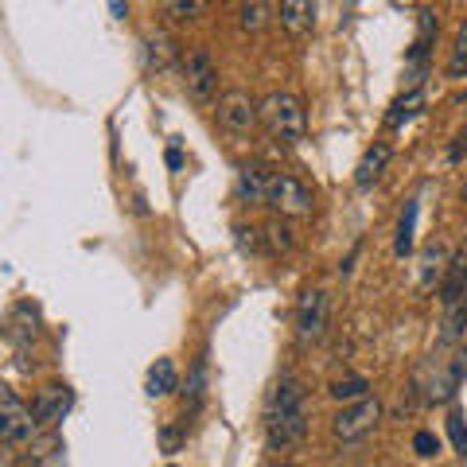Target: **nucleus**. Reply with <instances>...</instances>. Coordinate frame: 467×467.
Segmentation results:
<instances>
[{
  "mask_svg": "<svg viewBox=\"0 0 467 467\" xmlns=\"http://www.w3.org/2000/svg\"><path fill=\"white\" fill-rule=\"evenodd\" d=\"M308 436V401L296 378H281L265 398V441L269 448H288Z\"/></svg>",
  "mask_w": 467,
  "mask_h": 467,
  "instance_id": "1",
  "label": "nucleus"
},
{
  "mask_svg": "<svg viewBox=\"0 0 467 467\" xmlns=\"http://www.w3.org/2000/svg\"><path fill=\"white\" fill-rule=\"evenodd\" d=\"M261 125L269 129L273 140L288 144V149H296V144L308 137V117H304L300 98H292L285 90H273L261 98Z\"/></svg>",
  "mask_w": 467,
  "mask_h": 467,
  "instance_id": "2",
  "label": "nucleus"
},
{
  "mask_svg": "<svg viewBox=\"0 0 467 467\" xmlns=\"http://www.w3.org/2000/svg\"><path fill=\"white\" fill-rule=\"evenodd\" d=\"M36 425H39L36 413L16 398V389H0V441L24 444L36 436Z\"/></svg>",
  "mask_w": 467,
  "mask_h": 467,
  "instance_id": "3",
  "label": "nucleus"
},
{
  "mask_svg": "<svg viewBox=\"0 0 467 467\" xmlns=\"http://www.w3.org/2000/svg\"><path fill=\"white\" fill-rule=\"evenodd\" d=\"M218 125L226 129V133L234 137H242V133H250V129L261 121V101H254L245 90H230L218 98Z\"/></svg>",
  "mask_w": 467,
  "mask_h": 467,
  "instance_id": "4",
  "label": "nucleus"
},
{
  "mask_svg": "<svg viewBox=\"0 0 467 467\" xmlns=\"http://www.w3.org/2000/svg\"><path fill=\"white\" fill-rule=\"evenodd\" d=\"M324 327H327V292L308 288L296 300V339H300V347H312V343L324 339Z\"/></svg>",
  "mask_w": 467,
  "mask_h": 467,
  "instance_id": "5",
  "label": "nucleus"
},
{
  "mask_svg": "<svg viewBox=\"0 0 467 467\" xmlns=\"http://www.w3.org/2000/svg\"><path fill=\"white\" fill-rule=\"evenodd\" d=\"M382 420V405H378V398H362L355 405H347L339 417H335V436H339L343 444H355L362 441L367 432H374V425Z\"/></svg>",
  "mask_w": 467,
  "mask_h": 467,
  "instance_id": "6",
  "label": "nucleus"
},
{
  "mask_svg": "<svg viewBox=\"0 0 467 467\" xmlns=\"http://www.w3.org/2000/svg\"><path fill=\"white\" fill-rule=\"evenodd\" d=\"M183 86H187V94H192L195 101H211L214 94V86H218V70H214V58L207 47H192L183 55Z\"/></svg>",
  "mask_w": 467,
  "mask_h": 467,
  "instance_id": "7",
  "label": "nucleus"
},
{
  "mask_svg": "<svg viewBox=\"0 0 467 467\" xmlns=\"http://www.w3.org/2000/svg\"><path fill=\"white\" fill-rule=\"evenodd\" d=\"M269 207L281 211V214H308L312 211V192L304 187L296 175H281L273 171V183H269Z\"/></svg>",
  "mask_w": 467,
  "mask_h": 467,
  "instance_id": "8",
  "label": "nucleus"
},
{
  "mask_svg": "<svg viewBox=\"0 0 467 467\" xmlns=\"http://www.w3.org/2000/svg\"><path fill=\"white\" fill-rule=\"evenodd\" d=\"M70 405H75V393H70V386H63V382H51V386H43V389L36 393L32 413H36L39 425L55 429L58 420H63V417L70 413Z\"/></svg>",
  "mask_w": 467,
  "mask_h": 467,
  "instance_id": "9",
  "label": "nucleus"
},
{
  "mask_svg": "<svg viewBox=\"0 0 467 467\" xmlns=\"http://www.w3.org/2000/svg\"><path fill=\"white\" fill-rule=\"evenodd\" d=\"M441 304H444V308H456V304H467V242L460 245L456 254L448 257V265H444Z\"/></svg>",
  "mask_w": 467,
  "mask_h": 467,
  "instance_id": "10",
  "label": "nucleus"
},
{
  "mask_svg": "<svg viewBox=\"0 0 467 467\" xmlns=\"http://www.w3.org/2000/svg\"><path fill=\"white\" fill-rule=\"evenodd\" d=\"M175 58H180V43H175L168 32H152L144 36V67L152 70V75H168L175 67ZM183 63V58H180Z\"/></svg>",
  "mask_w": 467,
  "mask_h": 467,
  "instance_id": "11",
  "label": "nucleus"
},
{
  "mask_svg": "<svg viewBox=\"0 0 467 467\" xmlns=\"http://www.w3.org/2000/svg\"><path fill=\"white\" fill-rule=\"evenodd\" d=\"M386 164H389V144H370L367 152H362V160H358V168H355V183H358V192H370V187L382 180V171H386Z\"/></svg>",
  "mask_w": 467,
  "mask_h": 467,
  "instance_id": "12",
  "label": "nucleus"
},
{
  "mask_svg": "<svg viewBox=\"0 0 467 467\" xmlns=\"http://www.w3.org/2000/svg\"><path fill=\"white\" fill-rule=\"evenodd\" d=\"M269 183H273V171H265L261 164L238 168V199H245V202H265L269 199Z\"/></svg>",
  "mask_w": 467,
  "mask_h": 467,
  "instance_id": "13",
  "label": "nucleus"
},
{
  "mask_svg": "<svg viewBox=\"0 0 467 467\" xmlns=\"http://www.w3.org/2000/svg\"><path fill=\"white\" fill-rule=\"evenodd\" d=\"M425 113V90L420 86H413V90H405L398 101L389 106V113H386V125L389 129H405L413 117H420Z\"/></svg>",
  "mask_w": 467,
  "mask_h": 467,
  "instance_id": "14",
  "label": "nucleus"
},
{
  "mask_svg": "<svg viewBox=\"0 0 467 467\" xmlns=\"http://www.w3.org/2000/svg\"><path fill=\"white\" fill-rule=\"evenodd\" d=\"M463 374H467V355H456V358L448 362L444 374L432 378L429 398H432V401H451V398H456V389H460V382H463Z\"/></svg>",
  "mask_w": 467,
  "mask_h": 467,
  "instance_id": "15",
  "label": "nucleus"
},
{
  "mask_svg": "<svg viewBox=\"0 0 467 467\" xmlns=\"http://www.w3.org/2000/svg\"><path fill=\"white\" fill-rule=\"evenodd\" d=\"M417 214H420V199H405V211L398 218V238H393V254L409 257L417 242Z\"/></svg>",
  "mask_w": 467,
  "mask_h": 467,
  "instance_id": "16",
  "label": "nucleus"
},
{
  "mask_svg": "<svg viewBox=\"0 0 467 467\" xmlns=\"http://www.w3.org/2000/svg\"><path fill=\"white\" fill-rule=\"evenodd\" d=\"M171 389H175V362L156 358L149 367V378H144V393H149V398H168Z\"/></svg>",
  "mask_w": 467,
  "mask_h": 467,
  "instance_id": "17",
  "label": "nucleus"
},
{
  "mask_svg": "<svg viewBox=\"0 0 467 467\" xmlns=\"http://www.w3.org/2000/svg\"><path fill=\"white\" fill-rule=\"evenodd\" d=\"M432 39H436V12L432 8H420V32H417V43H413V51H409V63L420 67L429 58V47H432Z\"/></svg>",
  "mask_w": 467,
  "mask_h": 467,
  "instance_id": "18",
  "label": "nucleus"
},
{
  "mask_svg": "<svg viewBox=\"0 0 467 467\" xmlns=\"http://www.w3.org/2000/svg\"><path fill=\"white\" fill-rule=\"evenodd\" d=\"M281 24L292 32H308L316 24V5H304V0H285L281 5Z\"/></svg>",
  "mask_w": 467,
  "mask_h": 467,
  "instance_id": "19",
  "label": "nucleus"
},
{
  "mask_svg": "<svg viewBox=\"0 0 467 467\" xmlns=\"http://www.w3.org/2000/svg\"><path fill=\"white\" fill-rule=\"evenodd\" d=\"M441 347H456L467 331V304H456V308H444V319H441Z\"/></svg>",
  "mask_w": 467,
  "mask_h": 467,
  "instance_id": "20",
  "label": "nucleus"
},
{
  "mask_svg": "<svg viewBox=\"0 0 467 467\" xmlns=\"http://www.w3.org/2000/svg\"><path fill=\"white\" fill-rule=\"evenodd\" d=\"M370 382H367V378H343V382H335L331 386V398L335 401H350V405H355V401H362V398H370Z\"/></svg>",
  "mask_w": 467,
  "mask_h": 467,
  "instance_id": "21",
  "label": "nucleus"
},
{
  "mask_svg": "<svg viewBox=\"0 0 467 467\" xmlns=\"http://www.w3.org/2000/svg\"><path fill=\"white\" fill-rule=\"evenodd\" d=\"M202 386H207V362H195L192 378H187V389H183V405L187 409H199L202 401Z\"/></svg>",
  "mask_w": 467,
  "mask_h": 467,
  "instance_id": "22",
  "label": "nucleus"
},
{
  "mask_svg": "<svg viewBox=\"0 0 467 467\" xmlns=\"http://www.w3.org/2000/svg\"><path fill=\"white\" fill-rule=\"evenodd\" d=\"M463 75H467V20L460 24L456 47H451V58H448V78H463Z\"/></svg>",
  "mask_w": 467,
  "mask_h": 467,
  "instance_id": "23",
  "label": "nucleus"
},
{
  "mask_svg": "<svg viewBox=\"0 0 467 467\" xmlns=\"http://www.w3.org/2000/svg\"><path fill=\"white\" fill-rule=\"evenodd\" d=\"M441 261H444V250L441 245H429L425 257H420V288H432L436 285V273H441Z\"/></svg>",
  "mask_w": 467,
  "mask_h": 467,
  "instance_id": "24",
  "label": "nucleus"
},
{
  "mask_svg": "<svg viewBox=\"0 0 467 467\" xmlns=\"http://www.w3.org/2000/svg\"><path fill=\"white\" fill-rule=\"evenodd\" d=\"M164 12L175 20H195L199 12H207V5L202 0H171V5H164Z\"/></svg>",
  "mask_w": 467,
  "mask_h": 467,
  "instance_id": "25",
  "label": "nucleus"
},
{
  "mask_svg": "<svg viewBox=\"0 0 467 467\" xmlns=\"http://www.w3.org/2000/svg\"><path fill=\"white\" fill-rule=\"evenodd\" d=\"M269 20V5H242V27L245 32H261Z\"/></svg>",
  "mask_w": 467,
  "mask_h": 467,
  "instance_id": "26",
  "label": "nucleus"
},
{
  "mask_svg": "<svg viewBox=\"0 0 467 467\" xmlns=\"http://www.w3.org/2000/svg\"><path fill=\"white\" fill-rule=\"evenodd\" d=\"M234 234H238V250L242 254H261V230H254V226H234Z\"/></svg>",
  "mask_w": 467,
  "mask_h": 467,
  "instance_id": "27",
  "label": "nucleus"
},
{
  "mask_svg": "<svg viewBox=\"0 0 467 467\" xmlns=\"http://www.w3.org/2000/svg\"><path fill=\"white\" fill-rule=\"evenodd\" d=\"M448 436H451V444H456L460 456H467V429H463V417L451 409V417H448Z\"/></svg>",
  "mask_w": 467,
  "mask_h": 467,
  "instance_id": "28",
  "label": "nucleus"
},
{
  "mask_svg": "<svg viewBox=\"0 0 467 467\" xmlns=\"http://www.w3.org/2000/svg\"><path fill=\"white\" fill-rule=\"evenodd\" d=\"M265 238H269V250L276 254V250H292V238H288V226H281V223H269L265 226Z\"/></svg>",
  "mask_w": 467,
  "mask_h": 467,
  "instance_id": "29",
  "label": "nucleus"
},
{
  "mask_svg": "<svg viewBox=\"0 0 467 467\" xmlns=\"http://www.w3.org/2000/svg\"><path fill=\"white\" fill-rule=\"evenodd\" d=\"M413 451H417V456H425V460H432L436 451H441V441H436L432 432H417L413 436Z\"/></svg>",
  "mask_w": 467,
  "mask_h": 467,
  "instance_id": "30",
  "label": "nucleus"
},
{
  "mask_svg": "<svg viewBox=\"0 0 467 467\" xmlns=\"http://www.w3.org/2000/svg\"><path fill=\"white\" fill-rule=\"evenodd\" d=\"M463 144H467V129L456 137V144H451V152H448V156H451V160H460V156H463Z\"/></svg>",
  "mask_w": 467,
  "mask_h": 467,
  "instance_id": "31",
  "label": "nucleus"
},
{
  "mask_svg": "<svg viewBox=\"0 0 467 467\" xmlns=\"http://www.w3.org/2000/svg\"><path fill=\"white\" fill-rule=\"evenodd\" d=\"M168 168H183V156H180V149H175V144L168 149Z\"/></svg>",
  "mask_w": 467,
  "mask_h": 467,
  "instance_id": "32",
  "label": "nucleus"
},
{
  "mask_svg": "<svg viewBox=\"0 0 467 467\" xmlns=\"http://www.w3.org/2000/svg\"><path fill=\"white\" fill-rule=\"evenodd\" d=\"M109 12H113V16H125V12H129V5H121V0H113V5H109Z\"/></svg>",
  "mask_w": 467,
  "mask_h": 467,
  "instance_id": "33",
  "label": "nucleus"
},
{
  "mask_svg": "<svg viewBox=\"0 0 467 467\" xmlns=\"http://www.w3.org/2000/svg\"><path fill=\"white\" fill-rule=\"evenodd\" d=\"M463 195H467V187H463Z\"/></svg>",
  "mask_w": 467,
  "mask_h": 467,
  "instance_id": "34",
  "label": "nucleus"
}]
</instances>
